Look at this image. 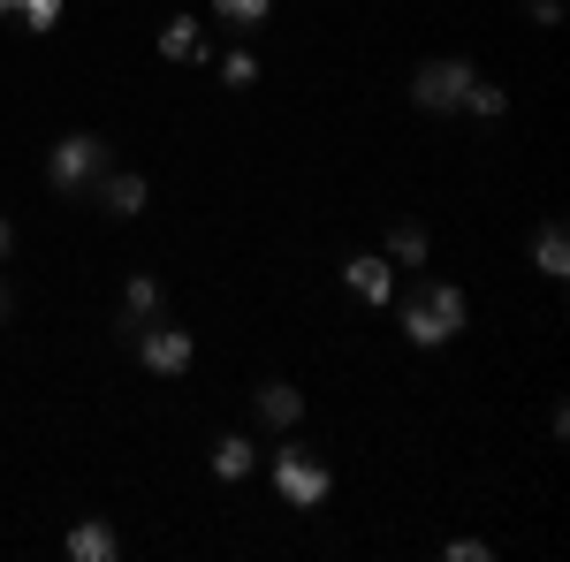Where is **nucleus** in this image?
<instances>
[{"instance_id": "obj_1", "label": "nucleus", "mask_w": 570, "mask_h": 562, "mask_svg": "<svg viewBox=\"0 0 570 562\" xmlns=\"http://www.w3.org/2000/svg\"><path fill=\"white\" fill-rule=\"evenodd\" d=\"M464 327H472V304H464V289H456V282H426L419 297L403 304V343H419V349L456 343Z\"/></svg>"}, {"instance_id": "obj_2", "label": "nucleus", "mask_w": 570, "mask_h": 562, "mask_svg": "<svg viewBox=\"0 0 570 562\" xmlns=\"http://www.w3.org/2000/svg\"><path fill=\"white\" fill-rule=\"evenodd\" d=\"M115 168V145L91 130H69L61 145H53V160H46V183L61 190V198H91V183Z\"/></svg>"}, {"instance_id": "obj_3", "label": "nucleus", "mask_w": 570, "mask_h": 562, "mask_svg": "<svg viewBox=\"0 0 570 562\" xmlns=\"http://www.w3.org/2000/svg\"><path fill=\"white\" fill-rule=\"evenodd\" d=\"M274 486H282L289 510H320V502L335 494V472H327L312 448H289V441H282V448H274Z\"/></svg>"}, {"instance_id": "obj_4", "label": "nucleus", "mask_w": 570, "mask_h": 562, "mask_svg": "<svg viewBox=\"0 0 570 562\" xmlns=\"http://www.w3.org/2000/svg\"><path fill=\"white\" fill-rule=\"evenodd\" d=\"M464 91H472V61H419V77H411V99L426 115H456Z\"/></svg>"}, {"instance_id": "obj_5", "label": "nucleus", "mask_w": 570, "mask_h": 562, "mask_svg": "<svg viewBox=\"0 0 570 562\" xmlns=\"http://www.w3.org/2000/svg\"><path fill=\"white\" fill-rule=\"evenodd\" d=\"M130 343H137V357H145V365H153L160 381H176V373H190V357H198V343H190V327H153V319H145V327H137Z\"/></svg>"}, {"instance_id": "obj_6", "label": "nucleus", "mask_w": 570, "mask_h": 562, "mask_svg": "<svg viewBox=\"0 0 570 562\" xmlns=\"http://www.w3.org/2000/svg\"><path fill=\"white\" fill-rule=\"evenodd\" d=\"M343 282H351V297H357V304H389V297H395V266L381 259V252L351 259V266H343Z\"/></svg>"}, {"instance_id": "obj_7", "label": "nucleus", "mask_w": 570, "mask_h": 562, "mask_svg": "<svg viewBox=\"0 0 570 562\" xmlns=\"http://www.w3.org/2000/svg\"><path fill=\"white\" fill-rule=\"evenodd\" d=\"M91 198H99L115 220H137V214H145V175H115V168H107L99 183H91Z\"/></svg>"}, {"instance_id": "obj_8", "label": "nucleus", "mask_w": 570, "mask_h": 562, "mask_svg": "<svg viewBox=\"0 0 570 562\" xmlns=\"http://www.w3.org/2000/svg\"><path fill=\"white\" fill-rule=\"evenodd\" d=\"M532 266H540L548 282H563V274H570V236H563V220H540V236H532Z\"/></svg>"}, {"instance_id": "obj_9", "label": "nucleus", "mask_w": 570, "mask_h": 562, "mask_svg": "<svg viewBox=\"0 0 570 562\" xmlns=\"http://www.w3.org/2000/svg\"><path fill=\"white\" fill-rule=\"evenodd\" d=\"M252 403H259V418H266V426H297V418H305V395L289 388V381H266V388L252 395Z\"/></svg>"}, {"instance_id": "obj_10", "label": "nucleus", "mask_w": 570, "mask_h": 562, "mask_svg": "<svg viewBox=\"0 0 570 562\" xmlns=\"http://www.w3.org/2000/svg\"><path fill=\"white\" fill-rule=\"evenodd\" d=\"M160 53H168V61H198V53H206L198 16H168V23H160Z\"/></svg>"}, {"instance_id": "obj_11", "label": "nucleus", "mask_w": 570, "mask_h": 562, "mask_svg": "<svg viewBox=\"0 0 570 562\" xmlns=\"http://www.w3.org/2000/svg\"><path fill=\"white\" fill-rule=\"evenodd\" d=\"M153 312H160V282L153 274H130V289H122V335H137Z\"/></svg>"}, {"instance_id": "obj_12", "label": "nucleus", "mask_w": 570, "mask_h": 562, "mask_svg": "<svg viewBox=\"0 0 570 562\" xmlns=\"http://www.w3.org/2000/svg\"><path fill=\"white\" fill-rule=\"evenodd\" d=\"M426 252H434V244H426V228H419V220H395L381 259H389V266H426Z\"/></svg>"}, {"instance_id": "obj_13", "label": "nucleus", "mask_w": 570, "mask_h": 562, "mask_svg": "<svg viewBox=\"0 0 570 562\" xmlns=\"http://www.w3.org/2000/svg\"><path fill=\"white\" fill-rule=\"evenodd\" d=\"M252 464H259V448L244 433H220L214 441V479H252Z\"/></svg>"}, {"instance_id": "obj_14", "label": "nucleus", "mask_w": 570, "mask_h": 562, "mask_svg": "<svg viewBox=\"0 0 570 562\" xmlns=\"http://www.w3.org/2000/svg\"><path fill=\"white\" fill-rule=\"evenodd\" d=\"M69 555L77 562H115V532H107L99 517H85L77 532H69Z\"/></svg>"}, {"instance_id": "obj_15", "label": "nucleus", "mask_w": 570, "mask_h": 562, "mask_svg": "<svg viewBox=\"0 0 570 562\" xmlns=\"http://www.w3.org/2000/svg\"><path fill=\"white\" fill-rule=\"evenodd\" d=\"M214 16L228 31H259L266 16H274V0H214Z\"/></svg>"}, {"instance_id": "obj_16", "label": "nucleus", "mask_w": 570, "mask_h": 562, "mask_svg": "<svg viewBox=\"0 0 570 562\" xmlns=\"http://www.w3.org/2000/svg\"><path fill=\"white\" fill-rule=\"evenodd\" d=\"M8 16H23L31 31H53V23H61V0H0V23H8Z\"/></svg>"}, {"instance_id": "obj_17", "label": "nucleus", "mask_w": 570, "mask_h": 562, "mask_svg": "<svg viewBox=\"0 0 570 562\" xmlns=\"http://www.w3.org/2000/svg\"><path fill=\"white\" fill-rule=\"evenodd\" d=\"M464 107H472V115H487V122H494V115H502V107H510V91H502V85H480V77H472V91H464Z\"/></svg>"}, {"instance_id": "obj_18", "label": "nucleus", "mask_w": 570, "mask_h": 562, "mask_svg": "<svg viewBox=\"0 0 570 562\" xmlns=\"http://www.w3.org/2000/svg\"><path fill=\"white\" fill-rule=\"evenodd\" d=\"M220 85H228V91H252V85H259V61H252V53H228V61H220Z\"/></svg>"}, {"instance_id": "obj_19", "label": "nucleus", "mask_w": 570, "mask_h": 562, "mask_svg": "<svg viewBox=\"0 0 570 562\" xmlns=\"http://www.w3.org/2000/svg\"><path fill=\"white\" fill-rule=\"evenodd\" d=\"M441 555H449V562H487V555H494V548H487V540H449Z\"/></svg>"}, {"instance_id": "obj_20", "label": "nucleus", "mask_w": 570, "mask_h": 562, "mask_svg": "<svg viewBox=\"0 0 570 562\" xmlns=\"http://www.w3.org/2000/svg\"><path fill=\"white\" fill-rule=\"evenodd\" d=\"M525 16L532 23H563V0H525Z\"/></svg>"}, {"instance_id": "obj_21", "label": "nucleus", "mask_w": 570, "mask_h": 562, "mask_svg": "<svg viewBox=\"0 0 570 562\" xmlns=\"http://www.w3.org/2000/svg\"><path fill=\"white\" fill-rule=\"evenodd\" d=\"M8 252H16V220L0 214V259H8Z\"/></svg>"}, {"instance_id": "obj_22", "label": "nucleus", "mask_w": 570, "mask_h": 562, "mask_svg": "<svg viewBox=\"0 0 570 562\" xmlns=\"http://www.w3.org/2000/svg\"><path fill=\"white\" fill-rule=\"evenodd\" d=\"M0 319H8V289H0Z\"/></svg>"}]
</instances>
